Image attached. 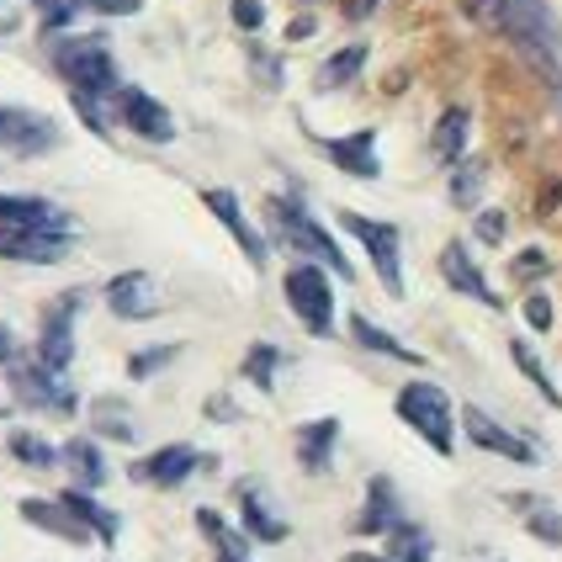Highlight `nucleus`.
Returning <instances> with one entry per match:
<instances>
[{
  "label": "nucleus",
  "instance_id": "f257e3e1",
  "mask_svg": "<svg viewBox=\"0 0 562 562\" xmlns=\"http://www.w3.org/2000/svg\"><path fill=\"white\" fill-rule=\"evenodd\" d=\"M54 69L64 75V86L75 91V106H80L86 127L106 133L101 101L117 95V59H112L106 37H59L54 43Z\"/></svg>",
  "mask_w": 562,
  "mask_h": 562
},
{
  "label": "nucleus",
  "instance_id": "f03ea898",
  "mask_svg": "<svg viewBox=\"0 0 562 562\" xmlns=\"http://www.w3.org/2000/svg\"><path fill=\"white\" fill-rule=\"evenodd\" d=\"M266 218H271V228H277V239L286 245V250H297L303 260L324 266V271H335V277H350L345 250L324 234V223L313 218L297 196H271V202H266Z\"/></svg>",
  "mask_w": 562,
  "mask_h": 562
},
{
  "label": "nucleus",
  "instance_id": "7ed1b4c3",
  "mask_svg": "<svg viewBox=\"0 0 562 562\" xmlns=\"http://www.w3.org/2000/svg\"><path fill=\"white\" fill-rule=\"evenodd\" d=\"M398 419H404L425 446H436V457H451L457 419H451V398H446L440 382H404V387H398Z\"/></svg>",
  "mask_w": 562,
  "mask_h": 562
},
{
  "label": "nucleus",
  "instance_id": "20e7f679",
  "mask_svg": "<svg viewBox=\"0 0 562 562\" xmlns=\"http://www.w3.org/2000/svg\"><path fill=\"white\" fill-rule=\"evenodd\" d=\"M281 292H286V308L297 313V324L308 329V335H335V292H329V271L324 266H292L286 277H281Z\"/></svg>",
  "mask_w": 562,
  "mask_h": 562
},
{
  "label": "nucleus",
  "instance_id": "39448f33",
  "mask_svg": "<svg viewBox=\"0 0 562 562\" xmlns=\"http://www.w3.org/2000/svg\"><path fill=\"white\" fill-rule=\"evenodd\" d=\"M5 376H11L16 404L43 408V414H75V408H80V398L69 393L64 372H48L37 356H11V361H5Z\"/></svg>",
  "mask_w": 562,
  "mask_h": 562
},
{
  "label": "nucleus",
  "instance_id": "423d86ee",
  "mask_svg": "<svg viewBox=\"0 0 562 562\" xmlns=\"http://www.w3.org/2000/svg\"><path fill=\"white\" fill-rule=\"evenodd\" d=\"M340 228L350 239H361V250L372 255L376 281H382L393 297H404V245H398V228L367 218V213H350V207L340 213Z\"/></svg>",
  "mask_w": 562,
  "mask_h": 562
},
{
  "label": "nucleus",
  "instance_id": "0eeeda50",
  "mask_svg": "<svg viewBox=\"0 0 562 562\" xmlns=\"http://www.w3.org/2000/svg\"><path fill=\"white\" fill-rule=\"evenodd\" d=\"M75 250L69 223H32V228H0V255L16 266H54Z\"/></svg>",
  "mask_w": 562,
  "mask_h": 562
},
{
  "label": "nucleus",
  "instance_id": "6e6552de",
  "mask_svg": "<svg viewBox=\"0 0 562 562\" xmlns=\"http://www.w3.org/2000/svg\"><path fill=\"white\" fill-rule=\"evenodd\" d=\"M75 313H80V292H64L59 303H48V313H43L37 361L48 372H69V361H75Z\"/></svg>",
  "mask_w": 562,
  "mask_h": 562
},
{
  "label": "nucleus",
  "instance_id": "1a4fd4ad",
  "mask_svg": "<svg viewBox=\"0 0 562 562\" xmlns=\"http://www.w3.org/2000/svg\"><path fill=\"white\" fill-rule=\"evenodd\" d=\"M59 144V123L27 112V106H0V149L11 155H48Z\"/></svg>",
  "mask_w": 562,
  "mask_h": 562
},
{
  "label": "nucleus",
  "instance_id": "9d476101",
  "mask_svg": "<svg viewBox=\"0 0 562 562\" xmlns=\"http://www.w3.org/2000/svg\"><path fill=\"white\" fill-rule=\"evenodd\" d=\"M112 106H117V123L133 127L138 138H149V144H170V138H176V117H170L149 91H138V86H117Z\"/></svg>",
  "mask_w": 562,
  "mask_h": 562
},
{
  "label": "nucleus",
  "instance_id": "9b49d317",
  "mask_svg": "<svg viewBox=\"0 0 562 562\" xmlns=\"http://www.w3.org/2000/svg\"><path fill=\"white\" fill-rule=\"evenodd\" d=\"M106 308L127 318V324H144V318H155L165 308V297H159V281L149 271H123V277L106 281Z\"/></svg>",
  "mask_w": 562,
  "mask_h": 562
},
{
  "label": "nucleus",
  "instance_id": "f8f14e48",
  "mask_svg": "<svg viewBox=\"0 0 562 562\" xmlns=\"http://www.w3.org/2000/svg\"><path fill=\"white\" fill-rule=\"evenodd\" d=\"M462 430H468V440L477 446V451H494V457H504V462H526V468L536 462V446H531V440L515 436V430H504L499 419H494V414H483L477 404L462 414Z\"/></svg>",
  "mask_w": 562,
  "mask_h": 562
},
{
  "label": "nucleus",
  "instance_id": "ddd939ff",
  "mask_svg": "<svg viewBox=\"0 0 562 562\" xmlns=\"http://www.w3.org/2000/svg\"><path fill=\"white\" fill-rule=\"evenodd\" d=\"M196 468H202L196 446H159V451H149L144 462H133L127 477H133V483H149V488H181Z\"/></svg>",
  "mask_w": 562,
  "mask_h": 562
},
{
  "label": "nucleus",
  "instance_id": "4468645a",
  "mask_svg": "<svg viewBox=\"0 0 562 562\" xmlns=\"http://www.w3.org/2000/svg\"><path fill=\"white\" fill-rule=\"evenodd\" d=\"M202 202H207V213L234 234V245L245 250V260H250V266H266V239H260V234H255V223L245 218L239 196H234V191H223V187H213V191H202Z\"/></svg>",
  "mask_w": 562,
  "mask_h": 562
},
{
  "label": "nucleus",
  "instance_id": "2eb2a0df",
  "mask_svg": "<svg viewBox=\"0 0 562 562\" xmlns=\"http://www.w3.org/2000/svg\"><path fill=\"white\" fill-rule=\"evenodd\" d=\"M318 149L335 159L340 170L361 176V181H376V176H382V165H376V133H372V127H361V133H350V138H318Z\"/></svg>",
  "mask_w": 562,
  "mask_h": 562
},
{
  "label": "nucleus",
  "instance_id": "dca6fc26",
  "mask_svg": "<svg viewBox=\"0 0 562 562\" xmlns=\"http://www.w3.org/2000/svg\"><path fill=\"white\" fill-rule=\"evenodd\" d=\"M239 515H245V536H255V541H286V520H281L277 499L260 483L239 488Z\"/></svg>",
  "mask_w": 562,
  "mask_h": 562
},
{
  "label": "nucleus",
  "instance_id": "f3484780",
  "mask_svg": "<svg viewBox=\"0 0 562 562\" xmlns=\"http://www.w3.org/2000/svg\"><path fill=\"white\" fill-rule=\"evenodd\" d=\"M440 277L451 281L457 292H468V297H477L483 308H499V292L483 281V271L472 266V255H468V245H446L440 250Z\"/></svg>",
  "mask_w": 562,
  "mask_h": 562
},
{
  "label": "nucleus",
  "instance_id": "a211bd4d",
  "mask_svg": "<svg viewBox=\"0 0 562 562\" xmlns=\"http://www.w3.org/2000/svg\"><path fill=\"white\" fill-rule=\"evenodd\" d=\"M22 520L27 526H37V531H48V536H59V541H91V531L75 520V509L64 499H22Z\"/></svg>",
  "mask_w": 562,
  "mask_h": 562
},
{
  "label": "nucleus",
  "instance_id": "6ab92c4d",
  "mask_svg": "<svg viewBox=\"0 0 562 562\" xmlns=\"http://www.w3.org/2000/svg\"><path fill=\"white\" fill-rule=\"evenodd\" d=\"M398 520H404V509H398L393 483H387V477H372V483H367V504H361V515H356V531L361 536H387Z\"/></svg>",
  "mask_w": 562,
  "mask_h": 562
},
{
  "label": "nucleus",
  "instance_id": "aec40b11",
  "mask_svg": "<svg viewBox=\"0 0 562 562\" xmlns=\"http://www.w3.org/2000/svg\"><path fill=\"white\" fill-rule=\"evenodd\" d=\"M335 446H340V419H308V425L297 430V462L308 472H329Z\"/></svg>",
  "mask_w": 562,
  "mask_h": 562
},
{
  "label": "nucleus",
  "instance_id": "412c9836",
  "mask_svg": "<svg viewBox=\"0 0 562 562\" xmlns=\"http://www.w3.org/2000/svg\"><path fill=\"white\" fill-rule=\"evenodd\" d=\"M468 133H472L468 106H446V112H440L436 133H430V149H436L440 165H457V159L468 155Z\"/></svg>",
  "mask_w": 562,
  "mask_h": 562
},
{
  "label": "nucleus",
  "instance_id": "4be33fe9",
  "mask_svg": "<svg viewBox=\"0 0 562 562\" xmlns=\"http://www.w3.org/2000/svg\"><path fill=\"white\" fill-rule=\"evenodd\" d=\"M509 504H515V515H520L526 531L541 536L547 547H562V515L541 499V494H509Z\"/></svg>",
  "mask_w": 562,
  "mask_h": 562
},
{
  "label": "nucleus",
  "instance_id": "5701e85b",
  "mask_svg": "<svg viewBox=\"0 0 562 562\" xmlns=\"http://www.w3.org/2000/svg\"><path fill=\"white\" fill-rule=\"evenodd\" d=\"M196 531L213 541V558H218V562H250V541L234 531L218 509H196Z\"/></svg>",
  "mask_w": 562,
  "mask_h": 562
},
{
  "label": "nucleus",
  "instance_id": "b1692460",
  "mask_svg": "<svg viewBox=\"0 0 562 562\" xmlns=\"http://www.w3.org/2000/svg\"><path fill=\"white\" fill-rule=\"evenodd\" d=\"M59 462L69 472H75V483L91 494V488H101L106 483V462H101V451H95V440H86V436H75L69 446L59 451Z\"/></svg>",
  "mask_w": 562,
  "mask_h": 562
},
{
  "label": "nucleus",
  "instance_id": "393cba45",
  "mask_svg": "<svg viewBox=\"0 0 562 562\" xmlns=\"http://www.w3.org/2000/svg\"><path fill=\"white\" fill-rule=\"evenodd\" d=\"M32 223H69V218L43 196H5L0 191V228H32Z\"/></svg>",
  "mask_w": 562,
  "mask_h": 562
},
{
  "label": "nucleus",
  "instance_id": "a878e982",
  "mask_svg": "<svg viewBox=\"0 0 562 562\" xmlns=\"http://www.w3.org/2000/svg\"><path fill=\"white\" fill-rule=\"evenodd\" d=\"M350 335H356V345H361V350H372V356H393V361H408V367H419V361H425L419 350H408V345L398 340V335L376 329L372 318H361V313L350 318Z\"/></svg>",
  "mask_w": 562,
  "mask_h": 562
},
{
  "label": "nucleus",
  "instance_id": "bb28decb",
  "mask_svg": "<svg viewBox=\"0 0 562 562\" xmlns=\"http://www.w3.org/2000/svg\"><path fill=\"white\" fill-rule=\"evenodd\" d=\"M387 558H398V562H430V558H436V536L425 531L419 520H398V526L387 531Z\"/></svg>",
  "mask_w": 562,
  "mask_h": 562
},
{
  "label": "nucleus",
  "instance_id": "cd10ccee",
  "mask_svg": "<svg viewBox=\"0 0 562 562\" xmlns=\"http://www.w3.org/2000/svg\"><path fill=\"white\" fill-rule=\"evenodd\" d=\"M59 499L75 509V520H80V526H86L95 541H106V547L117 541V515H112V509H101V504H95L86 488H69V494H59Z\"/></svg>",
  "mask_w": 562,
  "mask_h": 562
},
{
  "label": "nucleus",
  "instance_id": "c85d7f7f",
  "mask_svg": "<svg viewBox=\"0 0 562 562\" xmlns=\"http://www.w3.org/2000/svg\"><path fill=\"white\" fill-rule=\"evenodd\" d=\"M361 64H367V48H361V43L340 48L335 59H324V69H318V91H340V86H350V80L361 75Z\"/></svg>",
  "mask_w": 562,
  "mask_h": 562
},
{
  "label": "nucleus",
  "instance_id": "c756f323",
  "mask_svg": "<svg viewBox=\"0 0 562 562\" xmlns=\"http://www.w3.org/2000/svg\"><path fill=\"white\" fill-rule=\"evenodd\" d=\"M277 367H281V350L277 345H250V350H245V376H250L255 387H260V393H271V387H277Z\"/></svg>",
  "mask_w": 562,
  "mask_h": 562
},
{
  "label": "nucleus",
  "instance_id": "7c9ffc66",
  "mask_svg": "<svg viewBox=\"0 0 562 562\" xmlns=\"http://www.w3.org/2000/svg\"><path fill=\"white\" fill-rule=\"evenodd\" d=\"M95 436L138 440V425H133V414H127V404H117V398H101V404H95Z\"/></svg>",
  "mask_w": 562,
  "mask_h": 562
},
{
  "label": "nucleus",
  "instance_id": "2f4dec72",
  "mask_svg": "<svg viewBox=\"0 0 562 562\" xmlns=\"http://www.w3.org/2000/svg\"><path fill=\"white\" fill-rule=\"evenodd\" d=\"M11 457L27 462V468H54V462H59V451L43 436H32V430H11Z\"/></svg>",
  "mask_w": 562,
  "mask_h": 562
},
{
  "label": "nucleus",
  "instance_id": "473e14b6",
  "mask_svg": "<svg viewBox=\"0 0 562 562\" xmlns=\"http://www.w3.org/2000/svg\"><path fill=\"white\" fill-rule=\"evenodd\" d=\"M509 356H515V367H520V372L531 376L536 387H541V393H547V398L558 404V387H552V376H547V367L536 361V350H531V345H526V340H515V345H509Z\"/></svg>",
  "mask_w": 562,
  "mask_h": 562
},
{
  "label": "nucleus",
  "instance_id": "72a5a7b5",
  "mask_svg": "<svg viewBox=\"0 0 562 562\" xmlns=\"http://www.w3.org/2000/svg\"><path fill=\"white\" fill-rule=\"evenodd\" d=\"M80 11H86L80 0H37V22H43L48 32H64L75 16H80Z\"/></svg>",
  "mask_w": 562,
  "mask_h": 562
},
{
  "label": "nucleus",
  "instance_id": "f704fd0d",
  "mask_svg": "<svg viewBox=\"0 0 562 562\" xmlns=\"http://www.w3.org/2000/svg\"><path fill=\"white\" fill-rule=\"evenodd\" d=\"M176 350H181V345H149L144 356H133V361H127V376H155L159 367H170V361H176Z\"/></svg>",
  "mask_w": 562,
  "mask_h": 562
},
{
  "label": "nucleus",
  "instance_id": "c9c22d12",
  "mask_svg": "<svg viewBox=\"0 0 562 562\" xmlns=\"http://www.w3.org/2000/svg\"><path fill=\"white\" fill-rule=\"evenodd\" d=\"M477 191H483V165H462L457 181H451V202H457V207H472Z\"/></svg>",
  "mask_w": 562,
  "mask_h": 562
},
{
  "label": "nucleus",
  "instance_id": "e433bc0d",
  "mask_svg": "<svg viewBox=\"0 0 562 562\" xmlns=\"http://www.w3.org/2000/svg\"><path fill=\"white\" fill-rule=\"evenodd\" d=\"M228 11H234V22H239L245 32L266 27V5H260V0H228Z\"/></svg>",
  "mask_w": 562,
  "mask_h": 562
},
{
  "label": "nucleus",
  "instance_id": "4c0bfd02",
  "mask_svg": "<svg viewBox=\"0 0 562 562\" xmlns=\"http://www.w3.org/2000/svg\"><path fill=\"white\" fill-rule=\"evenodd\" d=\"M526 324L547 335V329H552V297H541V292H531V297H526Z\"/></svg>",
  "mask_w": 562,
  "mask_h": 562
},
{
  "label": "nucleus",
  "instance_id": "58836bf2",
  "mask_svg": "<svg viewBox=\"0 0 562 562\" xmlns=\"http://www.w3.org/2000/svg\"><path fill=\"white\" fill-rule=\"evenodd\" d=\"M547 271H552V266H547V255H541V250H526L520 260H515V277H520V281H541Z\"/></svg>",
  "mask_w": 562,
  "mask_h": 562
},
{
  "label": "nucleus",
  "instance_id": "ea45409f",
  "mask_svg": "<svg viewBox=\"0 0 562 562\" xmlns=\"http://www.w3.org/2000/svg\"><path fill=\"white\" fill-rule=\"evenodd\" d=\"M86 11H101V16H133V11H144V0H80Z\"/></svg>",
  "mask_w": 562,
  "mask_h": 562
},
{
  "label": "nucleus",
  "instance_id": "a19ab883",
  "mask_svg": "<svg viewBox=\"0 0 562 562\" xmlns=\"http://www.w3.org/2000/svg\"><path fill=\"white\" fill-rule=\"evenodd\" d=\"M477 234H483V245H504V213H483Z\"/></svg>",
  "mask_w": 562,
  "mask_h": 562
},
{
  "label": "nucleus",
  "instance_id": "79ce46f5",
  "mask_svg": "<svg viewBox=\"0 0 562 562\" xmlns=\"http://www.w3.org/2000/svg\"><path fill=\"white\" fill-rule=\"evenodd\" d=\"M376 5H382V0H340V11L350 16V22H367V16H372Z\"/></svg>",
  "mask_w": 562,
  "mask_h": 562
},
{
  "label": "nucleus",
  "instance_id": "37998d69",
  "mask_svg": "<svg viewBox=\"0 0 562 562\" xmlns=\"http://www.w3.org/2000/svg\"><path fill=\"white\" fill-rule=\"evenodd\" d=\"M313 32H318V22H313V16H297V22L286 27V37H292V43H303V37H313Z\"/></svg>",
  "mask_w": 562,
  "mask_h": 562
},
{
  "label": "nucleus",
  "instance_id": "c03bdc74",
  "mask_svg": "<svg viewBox=\"0 0 562 562\" xmlns=\"http://www.w3.org/2000/svg\"><path fill=\"white\" fill-rule=\"evenodd\" d=\"M11 356H16V335H11V329H5V324H0V367H5V361H11Z\"/></svg>",
  "mask_w": 562,
  "mask_h": 562
},
{
  "label": "nucleus",
  "instance_id": "a18cd8bd",
  "mask_svg": "<svg viewBox=\"0 0 562 562\" xmlns=\"http://www.w3.org/2000/svg\"><path fill=\"white\" fill-rule=\"evenodd\" d=\"M345 562H398V558H367V552H361V558H345Z\"/></svg>",
  "mask_w": 562,
  "mask_h": 562
}]
</instances>
